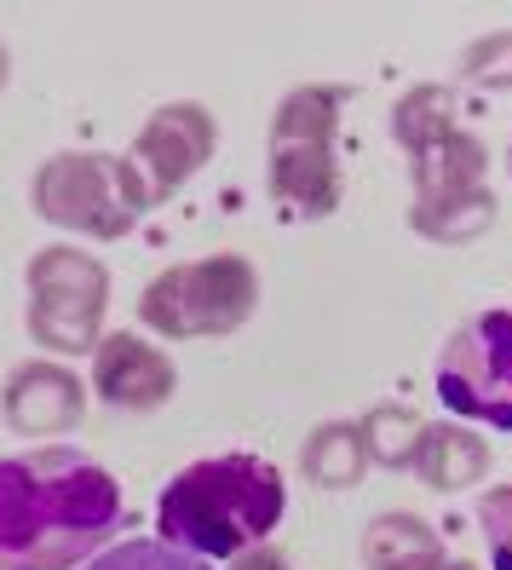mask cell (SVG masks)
Masks as SVG:
<instances>
[{
	"label": "cell",
	"mask_w": 512,
	"mask_h": 570,
	"mask_svg": "<svg viewBox=\"0 0 512 570\" xmlns=\"http://www.w3.org/2000/svg\"><path fill=\"white\" fill-rule=\"evenodd\" d=\"M121 524V484L87 450L41 444L0 461V570H76Z\"/></svg>",
	"instance_id": "obj_1"
},
{
	"label": "cell",
	"mask_w": 512,
	"mask_h": 570,
	"mask_svg": "<svg viewBox=\"0 0 512 570\" xmlns=\"http://www.w3.org/2000/svg\"><path fill=\"white\" fill-rule=\"evenodd\" d=\"M288 513V484L277 461L265 455H208L190 461L179 479H167L156 519L161 542H174L196 559H236L265 548V535Z\"/></svg>",
	"instance_id": "obj_2"
},
{
	"label": "cell",
	"mask_w": 512,
	"mask_h": 570,
	"mask_svg": "<svg viewBox=\"0 0 512 570\" xmlns=\"http://www.w3.org/2000/svg\"><path fill=\"white\" fill-rule=\"evenodd\" d=\"M339 105H346V87H294L270 121V196L294 219H328L346 196L334 156Z\"/></svg>",
	"instance_id": "obj_3"
},
{
	"label": "cell",
	"mask_w": 512,
	"mask_h": 570,
	"mask_svg": "<svg viewBox=\"0 0 512 570\" xmlns=\"http://www.w3.org/2000/svg\"><path fill=\"white\" fill-rule=\"evenodd\" d=\"M259 312V272L243 254H208L156 272L139 294V317L161 341H219Z\"/></svg>",
	"instance_id": "obj_4"
},
{
	"label": "cell",
	"mask_w": 512,
	"mask_h": 570,
	"mask_svg": "<svg viewBox=\"0 0 512 570\" xmlns=\"http://www.w3.org/2000/svg\"><path fill=\"white\" fill-rule=\"evenodd\" d=\"M36 214L58 230H76V237H98V243H116L127 237L145 203V185L132 174L127 156H105V150H63L47 156L41 174H36Z\"/></svg>",
	"instance_id": "obj_5"
},
{
	"label": "cell",
	"mask_w": 512,
	"mask_h": 570,
	"mask_svg": "<svg viewBox=\"0 0 512 570\" xmlns=\"http://www.w3.org/2000/svg\"><path fill=\"white\" fill-rule=\"evenodd\" d=\"M29 334L47 352H92L105 341V306H110V272L87 248H41L29 259Z\"/></svg>",
	"instance_id": "obj_6"
},
{
	"label": "cell",
	"mask_w": 512,
	"mask_h": 570,
	"mask_svg": "<svg viewBox=\"0 0 512 570\" xmlns=\"http://www.w3.org/2000/svg\"><path fill=\"white\" fill-rule=\"evenodd\" d=\"M437 397L461 421L512 432V312H477L443 341Z\"/></svg>",
	"instance_id": "obj_7"
},
{
	"label": "cell",
	"mask_w": 512,
	"mask_h": 570,
	"mask_svg": "<svg viewBox=\"0 0 512 570\" xmlns=\"http://www.w3.org/2000/svg\"><path fill=\"white\" fill-rule=\"evenodd\" d=\"M214 145H219L214 110L190 105V98H179V105H161V110L139 127L132 156H127L132 174H139V185H145V203H150V208L167 203V196H174L190 174H201V167H208Z\"/></svg>",
	"instance_id": "obj_8"
},
{
	"label": "cell",
	"mask_w": 512,
	"mask_h": 570,
	"mask_svg": "<svg viewBox=\"0 0 512 570\" xmlns=\"http://www.w3.org/2000/svg\"><path fill=\"white\" fill-rule=\"evenodd\" d=\"M92 392L116 410H156L179 392V368L139 334H105L92 346Z\"/></svg>",
	"instance_id": "obj_9"
},
{
	"label": "cell",
	"mask_w": 512,
	"mask_h": 570,
	"mask_svg": "<svg viewBox=\"0 0 512 570\" xmlns=\"http://www.w3.org/2000/svg\"><path fill=\"white\" fill-rule=\"evenodd\" d=\"M87 410V392L63 363H18L0 392V415L12 432H70Z\"/></svg>",
	"instance_id": "obj_10"
},
{
	"label": "cell",
	"mask_w": 512,
	"mask_h": 570,
	"mask_svg": "<svg viewBox=\"0 0 512 570\" xmlns=\"http://www.w3.org/2000/svg\"><path fill=\"white\" fill-rule=\"evenodd\" d=\"M484 174H490V150L484 139L472 132H443L432 150L415 156V203H455V196H472L484 190Z\"/></svg>",
	"instance_id": "obj_11"
},
{
	"label": "cell",
	"mask_w": 512,
	"mask_h": 570,
	"mask_svg": "<svg viewBox=\"0 0 512 570\" xmlns=\"http://www.w3.org/2000/svg\"><path fill=\"white\" fill-rule=\"evenodd\" d=\"M415 473L437 495L472 490L477 479H490V444L477 439V432H466V426H426L421 455H415Z\"/></svg>",
	"instance_id": "obj_12"
},
{
	"label": "cell",
	"mask_w": 512,
	"mask_h": 570,
	"mask_svg": "<svg viewBox=\"0 0 512 570\" xmlns=\"http://www.w3.org/2000/svg\"><path fill=\"white\" fill-rule=\"evenodd\" d=\"M363 564L368 570H437L443 542L421 513H381L363 530Z\"/></svg>",
	"instance_id": "obj_13"
},
{
	"label": "cell",
	"mask_w": 512,
	"mask_h": 570,
	"mask_svg": "<svg viewBox=\"0 0 512 570\" xmlns=\"http://www.w3.org/2000/svg\"><path fill=\"white\" fill-rule=\"evenodd\" d=\"M299 473L317 490H357L368 473V450H363V426L357 421H328L317 426L299 450Z\"/></svg>",
	"instance_id": "obj_14"
},
{
	"label": "cell",
	"mask_w": 512,
	"mask_h": 570,
	"mask_svg": "<svg viewBox=\"0 0 512 570\" xmlns=\"http://www.w3.org/2000/svg\"><path fill=\"white\" fill-rule=\"evenodd\" d=\"M443 132H455V92L450 87H437V81H421V87H408L397 98V110H392V139L408 150V156H421L432 150Z\"/></svg>",
	"instance_id": "obj_15"
},
{
	"label": "cell",
	"mask_w": 512,
	"mask_h": 570,
	"mask_svg": "<svg viewBox=\"0 0 512 570\" xmlns=\"http://www.w3.org/2000/svg\"><path fill=\"white\" fill-rule=\"evenodd\" d=\"M495 214H501V203L484 185L472 196H455V203H415L408 208V225H415L426 243H477L495 225Z\"/></svg>",
	"instance_id": "obj_16"
},
{
	"label": "cell",
	"mask_w": 512,
	"mask_h": 570,
	"mask_svg": "<svg viewBox=\"0 0 512 570\" xmlns=\"http://www.w3.org/2000/svg\"><path fill=\"white\" fill-rule=\"evenodd\" d=\"M357 426H363V450H368V461H381V466H415L421 439H426V421H421L415 410L381 404V410H368Z\"/></svg>",
	"instance_id": "obj_17"
},
{
	"label": "cell",
	"mask_w": 512,
	"mask_h": 570,
	"mask_svg": "<svg viewBox=\"0 0 512 570\" xmlns=\"http://www.w3.org/2000/svg\"><path fill=\"white\" fill-rule=\"evenodd\" d=\"M87 570H208V564L185 548H174V542H161V535H132V542L105 548Z\"/></svg>",
	"instance_id": "obj_18"
},
{
	"label": "cell",
	"mask_w": 512,
	"mask_h": 570,
	"mask_svg": "<svg viewBox=\"0 0 512 570\" xmlns=\"http://www.w3.org/2000/svg\"><path fill=\"white\" fill-rule=\"evenodd\" d=\"M461 76L472 87H512V29H495V36L472 41L461 52Z\"/></svg>",
	"instance_id": "obj_19"
},
{
	"label": "cell",
	"mask_w": 512,
	"mask_h": 570,
	"mask_svg": "<svg viewBox=\"0 0 512 570\" xmlns=\"http://www.w3.org/2000/svg\"><path fill=\"white\" fill-rule=\"evenodd\" d=\"M477 530L490 542V564L512 570V484H495L477 495Z\"/></svg>",
	"instance_id": "obj_20"
},
{
	"label": "cell",
	"mask_w": 512,
	"mask_h": 570,
	"mask_svg": "<svg viewBox=\"0 0 512 570\" xmlns=\"http://www.w3.org/2000/svg\"><path fill=\"white\" fill-rule=\"evenodd\" d=\"M230 570H294V564H288V553H277V548H248V553H236Z\"/></svg>",
	"instance_id": "obj_21"
},
{
	"label": "cell",
	"mask_w": 512,
	"mask_h": 570,
	"mask_svg": "<svg viewBox=\"0 0 512 570\" xmlns=\"http://www.w3.org/2000/svg\"><path fill=\"white\" fill-rule=\"evenodd\" d=\"M7 76H12V58H7V47H0V87H7Z\"/></svg>",
	"instance_id": "obj_22"
},
{
	"label": "cell",
	"mask_w": 512,
	"mask_h": 570,
	"mask_svg": "<svg viewBox=\"0 0 512 570\" xmlns=\"http://www.w3.org/2000/svg\"><path fill=\"white\" fill-rule=\"evenodd\" d=\"M437 570H477V564H466V559H455V564H437Z\"/></svg>",
	"instance_id": "obj_23"
}]
</instances>
